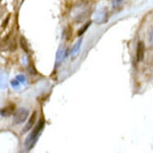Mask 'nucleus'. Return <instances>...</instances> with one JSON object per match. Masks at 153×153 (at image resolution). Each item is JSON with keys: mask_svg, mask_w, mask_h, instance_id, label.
<instances>
[{"mask_svg": "<svg viewBox=\"0 0 153 153\" xmlns=\"http://www.w3.org/2000/svg\"><path fill=\"white\" fill-rule=\"evenodd\" d=\"M121 1H122V0H115V1H114V5H118L119 3H121Z\"/></svg>", "mask_w": 153, "mask_h": 153, "instance_id": "13", "label": "nucleus"}, {"mask_svg": "<svg viewBox=\"0 0 153 153\" xmlns=\"http://www.w3.org/2000/svg\"><path fill=\"white\" fill-rule=\"evenodd\" d=\"M7 79L6 78V76L3 75L2 74H0V88L5 87L6 80H7Z\"/></svg>", "mask_w": 153, "mask_h": 153, "instance_id": "10", "label": "nucleus"}, {"mask_svg": "<svg viewBox=\"0 0 153 153\" xmlns=\"http://www.w3.org/2000/svg\"><path fill=\"white\" fill-rule=\"evenodd\" d=\"M63 57H64V51L62 49V48H60L57 52V63H60L61 61L63 60Z\"/></svg>", "mask_w": 153, "mask_h": 153, "instance_id": "7", "label": "nucleus"}, {"mask_svg": "<svg viewBox=\"0 0 153 153\" xmlns=\"http://www.w3.org/2000/svg\"><path fill=\"white\" fill-rule=\"evenodd\" d=\"M19 42H20V46L21 48H23V50L25 51L26 53L28 52V44H27V42L26 40V39L23 36H21L20 37V39H19Z\"/></svg>", "mask_w": 153, "mask_h": 153, "instance_id": "6", "label": "nucleus"}, {"mask_svg": "<svg viewBox=\"0 0 153 153\" xmlns=\"http://www.w3.org/2000/svg\"><path fill=\"white\" fill-rule=\"evenodd\" d=\"M28 116H29V111L27 108H19L16 111V112L14 115V118H13L14 123L15 124H21L24 123L28 118Z\"/></svg>", "mask_w": 153, "mask_h": 153, "instance_id": "2", "label": "nucleus"}, {"mask_svg": "<svg viewBox=\"0 0 153 153\" xmlns=\"http://www.w3.org/2000/svg\"><path fill=\"white\" fill-rule=\"evenodd\" d=\"M19 83H20L19 81L17 80V79H15V80L11 82V85H12V87H14V88H16V87H18V86L19 85Z\"/></svg>", "mask_w": 153, "mask_h": 153, "instance_id": "12", "label": "nucleus"}, {"mask_svg": "<svg viewBox=\"0 0 153 153\" xmlns=\"http://www.w3.org/2000/svg\"><path fill=\"white\" fill-rule=\"evenodd\" d=\"M45 126V121L44 120H40L37 123V125L35 126V128L33 129L32 131L30 133V135L27 136V138L25 140V148H27V150H30L34 147V145L38 140V139L40 136L42 131L44 128Z\"/></svg>", "mask_w": 153, "mask_h": 153, "instance_id": "1", "label": "nucleus"}, {"mask_svg": "<svg viewBox=\"0 0 153 153\" xmlns=\"http://www.w3.org/2000/svg\"><path fill=\"white\" fill-rule=\"evenodd\" d=\"M91 22H88V23H87V24H86V25H84L83 27L81 28V29H79V32H78V35L79 36H81V35H83V33H85V31L87 30H88V27H89V26L91 25Z\"/></svg>", "mask_w": 153, "mask_h": 153, "instance_id": "9", "label": "nucleus"}, {"mask_svg": "<svg viewBox=\"0 0 153 153\" xmlns=\"http://www.w3.org/2000/svg\"><path fill=\"white\" fill-rule=\"evenodd\" d=\"M14 111H15V106L9 105L3 108V110H1V115L3 117H9L14 113Z\"/></svg>", "mask_w": 153, "mask_h": 153, "instance_id": "5", "label": "nucleus"}, {"mask_svg": "<svg viewBox=\"0 0 153 153\" xmlns=\"http://www.w3.org/2000/svg\"><path fill=\"white\" fill-rule=\"evenodd\" d=\"M144 54H145V45L143 42H140L136 49V59L139 62L143 60L144 58Z\"/></svg>", "mask_w": 153, "mask_h": 153, "instance_id": "3", "label": "nucleus"}, {"mask_svg": "<svg viewBox=\"0 0 153 153\" xmlns=\"http://www.w3.org/2000/svg\"><path fill=\"white\" fill-rule=\"evenodd\" d=\"M0 117H3V116H2V115H1V111H0Z\"/></svg>", "mask_w": 153, "mask_h": 153, "instance_id": "14", "label": "nucleus"}, {"mask_svg": "<svg viewBox=\"0 0 153 153\" xmlns=\"http://www.w3.org/2000/svg\"><path fill=\"white\" fill-rule=\"evenodd\" d=\"M16 79L19 81L20 83H23V82L26 80V78L23 76V75H18L17 77H16Z\"/></svg>", "mask_w": 153, "mask_h": 153, "instance_id": "11", "label": "nucleus"}, {"mask_svg": "<svg viewBox=\"0 0 153 153\" xmlns=\"http://www.w3.org/2000/svg\"><path fill=\"white\" fill-rule=\"evenodd\" d=\"M35 120H36V112L35 111V112L32 114V116H30V118L29 119V120H28L27 123H26L25 127L23 128V133L27 132V131H30V129L32 128V127L34 126V124H35Z\"/></svg>", "mask_w": 153, "mask_h": 153, "instance_id": "4", "label": "nucleus"}, {"mask_svg": "<svg viewBox=\"0 0 153 153\" xmlns=\"http://www.w3.org/2000/svg\"><path fill=\"white\" fill-rule=\"evenodd\" d=\"M81 43H82V39H79V40L77 43H75V46H74L71 54H75V53L78 52L79 50V48H80V47H81Z\"/></svg>", "mask_w": 153, "mask_h": 153, "instance_id": "8", "label": "nucleus"}]
</instances>
